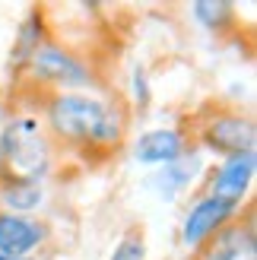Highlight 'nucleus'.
Here are the masks:
<instances>
[{"mask_svg": "<svg viewBox=\"0 0 257 260\" xmlns=\"http://www.w3.org/2000/svg\"><path fill=\"white\" fill-rule=\"evenodd\" d=\"M134 92H140V95H137V105L143 108L146 102H149V89H146V70H143V67H134Z\"/></svg>", "mask_w": 257, "mask_h": 260, "instance_id": "4468645a", "label": "nucleus"}, {"mask_svg": "<svg viewBox=\"0 0 257 260\" xmlns=\"http://www.w3.org/2000/svg\"><path fill=\"white\" fill-rule=\"evenodd\" d=\"M194 146L187 143V134L181 127H152L143 130L134 143V159L140 165H152V168H162L175 159H181L184 152H190Z\"/></svg>", "mask_w": 257, "mask_h": 260, "instance_id": "1a4fd4ad", "label": "nucleus"}, {"mask_svg": "<svg viewBox=\"0 0 257 260\" xmlns=\"http://www.w3.org/2000/svg\"><path fill=\"white\" fill-rule=\"evenodd\" d=\"M48 244V225L35 216L4 213L0 210V257L29 260Z\"/></svg>", "mask_w": 257, "mask_h": 260, "instance_id": "423d86ee", "label": "nucleus"}, {"mask_svg": "<svg viewBox=\"0 0 257 260\" xmlns=\"http://www.w3.org/2000/svg\"><path fill=\"white\" fill-rule=\"evenodd\" d=\"M200 143L216 155H238V152H254L257 143V127L251 114L241 111H213L200 124Z\"/></svg>", "mask_w": 257, "mask_h": 260, "instance_id": "20e7f679", "label": "nucleus"}, {"mask_svg": "<svg viewBox=\"0 0 257 260\" xmlns=\"http://www.w3.org/2000/svg\"><path fill=\"white\" fill-rule=\"evenodd\" d=\"M238 213H241V206L226 203L219 197H210V193H200V197L187 206L184 222H181V241H184V248L200 251L203 244H207L222 225L232 222Z\"/></svg>", "mask_w": 257, "mask_h": 260, "instance_id": "39448f33", "label": "nucleus"}, {"mask_svg": "<svg viewBox=\"0 0 257 260\" xmlns=\"http://www.w3.org/2000/svg\"><path fill=\"white\" fill-rule=\"evenodd\" d=\"M42 203H45V187L42 184H25V181H0V206H4V213L32 216Z\"/></svg>", "mask_w": 257, "mask_h": 260, "instance_id": "9b49d317", "label": "nucleus"}, {"mask_svg": "<svg viewBox=\"0 0 257 260\" xmlns=\"http://www.w3.org/2000/svg\"><path fill=\"white\" fill-rule=\"evenodd\" d=\"M0 260H7V257H0ZM29 260H35V257H29Z\"/></svg>", "mask_w": 257, "mask_h": 260, "instance_id": "2eb2a0df", "label": "nucleus"}, {"mask_svg": "<svg viewBox=\"0 0 257 260\" xmlns=\"http://www.w3.org/2000/svg\"><path fill=\"white\" fill-rule=\"evenodd\" d=\"M254 172H257V149L254 152H238V155H226L216 165V172L210 175V197H219L226 203L241 206V200L248 197V190L254 184Z\"/></svg>", "mask_w": 257, "mask_h": 260, "instance_id": "0eeeda50", "label": "nucleus"}, {"mask_svg": "<svg viewBox=\"0 0 257 260\" xmlns=\"http://www.w3.org/2000/svg\"><path fill=\"white\" fill-rule=\"evenodd\" d=\"M38 118L51 140L86 152L118 149L127 130V114L118 102L86 92H51Z\"/></svg>", "mask_w": 257, "mask_h": 260, "instance_id": "f257e3e1", "label": "nucleus"}, {"mask_svg": "<svg viewBox=\"0 0 257 260\" xmlns=\"http://www.w3.org/2000/svg\"><path fill=\"white\" fill-rule=\"evenodd\" d=\"M22 67L29 70V76L38 86H48L54 92H76V89L95 83V73L89 70V63L83 57H76L73 51L60 48L57 42H51V38H45L32 51Z\"/></svg>", "mask_w": 257, "mask_h": 260, "instance_id": "7ed1b4c3", "label": "nucleus"}, {"mask_svg": "<svg viewBox=\"0 0 257 260\" xmlns=\"http://www.w3.org/2000/svg\"><path fill=\"white\" fill-rule=\"evenodd\" d=\"M194 19L210 32H222L235 22V7L226 4V0H216V4L213 0H200V4H194Z\"/></svg>", "mask_w": 257, "mask_h": 260, "instance_id": "f8f14e48", "label": "nucleus"}, {"mask_svg": "<svg viewBox=\"0 0 257 260\" xmlns=\"http://www.w3.org/2000/svg\"><path fill=\"white\" fill-rule=\"evenodd\" d=\"M54 168V140L32 111L13 114L0 130V181L42 184Z\"/></svg>", "mask_w": 257, "mask_h": 260, "instance_id": "f03ea898", "label": "nucleus"}, {"mask_svg": "<svg viewBox=\"0 0 257 260\" xmlns=\"http://www.w3.org/2000/svg\"><path fill=\"white\" fill-rule=\"evenodd\" d=\"M197 254H200V260H257V238H254L251 216L248 219L235 216Z\"/></svg>", "mask_w": 257, "mask_h": 260, "instance_id": "6e6552de", "label": "nucleus"}, {"mask_svg": "<svg viewBox=\"0 0 257 260\" xmlns=\"http://www.w3.org/2000/svg\"><path fill=\"white\" fill-rule=\"evenodd\" d=\"M200 172H203L200 152L190 149V152L181 155V159H175V162H169V165L156 168V172L146 178V187L156 190L159 200H169V203H172V200H178V193H181L184 187H190V181H194Z\"/></svg>", "mask_w": 257, "mask_h": 260, "instance_id": "9d476101", "label": "nucleus"}, {"mask_svg": "<svg viewBox=\"0 0 257 260\" xmlns=\"http://www.w3.org/2000/svg\"><path fill=\"white\" fill-rule=\"evenodd\" d=\"M108 260H146V238H143V232H124L121 241L114 244V251Z\"/></svg>", "mask_w": 257, "mask_h": 260, "instance_id": "ddd939ff", "label": "nucleus"}]
</instances>
